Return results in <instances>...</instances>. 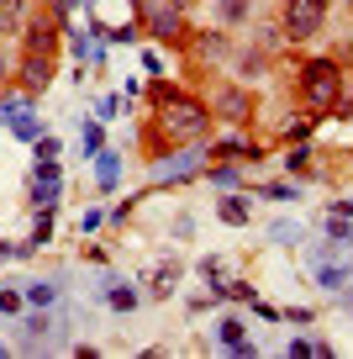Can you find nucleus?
<instances>
[{
    "label": "nucleus",
    "instance_id": "nucleus-1",
    "mask_svg": "<svg viewBox=\"0 0 353 359\" xmlns=\"http://www.w3.org/2000/svg\"><path fill=\"white\" fill-rule=\"evenodd\" d=\"M148 95H153V154H158V143H169V148L206 143L211 106L200 101V95H185L179 85H164V74L148 85Z\"/></svg>",
    "mask_w": 353,
    "mask_h": 359
},
{
    "label": "nucleus",
    "instance_id": "nucleus-2",
    "mask_svg": "<svg viewBox=\"0 0 353 359\" xmlns=\"http://www.w3.org/2000/svg\"><path fill=\"white\" fill-rule=\"evenodd\" d=\"M16 354H53L69 348V317H53V306H27L16 323Z\"/></svg>",
    "mask_w": 353,
    "mask_h": 359
},
{
    "label": "nucleus",
    "instance_id": "nucleus-3",
    "mask_svg": "<svg viewBox=\"0 0 353 359\" xmlns=\"http://www.w3.org/2000/svg\"><path fill=\"white\" fill-rule=\"evenodd\" d=\"M296 95L311 111H332L342 95V58H306L296 69Z\"/></svg>",
    "mask_w": 353,
    "mask_h": 359
},
{
    "label": "nucleus",
    "instance_id": "nucleus-4",
    "mask_svg": "<svg viewBox=\"0 0 353 359\" xmlns=\"http://www.w3.org/2000/svg\"><path fill=\"white\" fill-rule=\"evenodd\" d=\"M132 6H137V27H143L153 43L185 48V32H190L185 6H174V0H132Z\"/></svg>",
    "mask_w": 353,
    "mask_h": 359
},
{
    "label": "nucleus",
    "instance_id": "nucleus-5",
    "mask_svg": "<svg viewBox=\"0 0 353 359\" xmlns=\"http://www.w3.org/2000/svg\"><path fill=\"white\" fill-rule=\"evenodd\" d=\"M206 106H211V116L216 122H227V127H243V122H254V111H258V101H254V85H243V79H216V85L206 90Z\"/></svg>",
    "mask_w": 353,
    "mask_h": 359
},
{
    "label": "nucleus",
    "instance_id": "nucleus-6",
    "mask_svg": "<svg viewBox=\"0 0 353 359\" xmlns=\"http://www.w3.org/2000/svg\"><path fill=\"white\" fill-rule=\"evenodd\" d=\"M327 6L332 0H285V11H279L285 43H311V37L327 27Z\"/></svg>",
    "mask_w": 353,
    "mask_h": 359
},
{
    "label": "nucleus",
    "instance_id": "nucleus-7",
    "mask_svg": "<svg viewBox=\"0 0 353 359\" xmlns=\"http://www.w3.org/2000/svg\"><path fill=\"white\" fill-rule=\"evenodd\" d=\"M200 169H206V148L200 143H179V154H158L153 158V185H185V180H195Z\"/></svg>",
    "mask_w": 353,
    "mask_h": 359
},
{
    "label": "nucleus",
    "instance_id": "nucleus-8",
    "mask_svg": "<svg viewBox=\"0 0 353 359\" xmlns=\"http://www.w3.org/2000/svg\"><path fill=\"white\" fill-rule=\"evenodd\" d=\"M58 201H64V164H58V158H37V169H32V206L37 212H58Z\"/></svg>",
    "mask_w": 353,
    "mask_h": 359
},
{
    "label": "nucleus",
    "instance_id": "nucleus-9",
    "mask_svg": "<svg viewBox=\"0 0 353 359\" xmlns=\"http://www.w3.org/2000/svg\"><path fill=\"white\" fill-rule=\"evenodd\" d=\"M58 37H64V16H43V11H37V16H27V22H22V48H27V53H58Z\"/></svg>",
    "mask_w": 353,
    "mask_h": 359
},
{
    "label": "nucleus",
    "instance_id": "nucleus-10",
    "mask_svg": "<svg viewBox=\"0 0 353 359\" xmlns=\"http://www.w3.org/2000/svg\"><path fill=\"white\" fill-rule=\"evenodd\" d=\"M185 48H190V58H195V64H227L237 43L227 37V27H221V32H211V27H200V32H195V27H190V32H185Z\"/></svg>",
    "mask_w": 353,
    "mask_h": 359
},
{
    "label": "nucleus",
    "instance_id": "nucleus-11",
    "mask_svg": "<svg viewBox=\"0 0 353 359\" xmlns=\"http://www.w3.org/2000/svg\"><path fill=\"white\" fill-rule=\"evenodd\" d=\"M53 69H58V53H27L16 58V85L27 90V95H43L48 85H53Z\"/></svg>",
    "mask_w": 353,
    "mask_h": 359
},
{
    "label": "nucleus",
    "instance_id": "nucleus-12",
    "mask_svg": "<svg viewBox=\"0 0 353 359\" xmlns=\"http://www.w3.org/2000/svg\"><path fill=\"white\" fill-rule=\"evenodd\" d=\"M269 64H275V53H264V48H254V43L232 48V58H227L232 79H243V85H258V79L269 74Z\"/></svg>",
    "mask_w": 353,
    "mask_h": 359
},
{
    "label": "nucleus",
    "instance_id": "nucleus-13",
    "mask_svg": "<svg viewBox=\"0 0 353 359\" xmlns=\"http://www.w3.org/2000/svg\"><path fill=\"white\" fill-rule=\"evenodd\" d=\"M211 22L227 27V32H243L254 22V0H211Z\"/></svg>",
    "mask_w": 353,
    "mask_h": 359
},
{
    "label": "nucleus",
    "instance_id": "nucleus-14",
    "mask_svg": "<svg viewBox=\"0 0 353 359\" xmlns=\"http://www.w3.org/2000/svg\"><path fill=\"white\" fill-rule=\"evenodd\" d=\"M311 264H317V285H321L327 296H342V291L353 285V269H348V264H332V254H317Z\"/></svg>",
    "mask_w": 353,
    "mask_h": 359
},
{
    "label": "nucleus",
    "instance_id": "nucleus-15",
    "mask_svg": "<svg viewBox=\"0 0 353 359\" xmlns=\"http://www.w3.org/2000/svg\"><path fill=\"white\" fill-rule=\"evenodd\" d=\"M116 180H122V154H116V148H100V154H95V191L111 196V191H116Z\"/></svg>",
    "mask_w": 353,
    "mask_h": 359
},
{
    "label": "nucleus",
    "instance_id": "nucleus-16",
    "mask_svg": "<svg viewBox=\"0 0 353 359\" xmlns=\"http://www.w3.org/2000/svg\"><path fill=\"white\" fill-rule=\"evenodd\" d=\"M321 233H327V254H342V248H353V217H338V212H327Z\"/></svg>",
    "mask_w": 353,
    "mask_h": 359
},
{
    "label": "nucleus",
    "instance_id": "nucleus-17",
    "mask_svg": "<svg viewBox=\"0 0 353 359\" xmlns=\"http://www.w3.org/2000/svg\"><path fill=\"white\" fill-rule=\"evenodd\" d=\"M216 217L227 227H248V222H254V206H248V196L232 191V196H221V201H216Z\"/></svg>",
    "mask_w": 353,
    "mask_h": 359
},
{
    "label": "nucleus",
    "instance_id": "nucleus-18",
    "mask_svg": "<svg viewBox=\"0 0 353 359\" xmlns=\"http://www.w3.org/2000/svg\"><path fill=\"white\" fill-rule=\"evenodd\" d=\"M311 158H317V154H311V148L290 143V154L279 158V164H285V175H290V180H317V164H311Z\"/></svg>",
    "mask_w": 353,
    "mask_h": 359
},
{
    "label": "nucleus",
    "instance_id": "nucleus-19",
    "mask_svg": "<svg viewBox=\"0 0 353 359\" xmlns=\"http://www.w3.org/2000/svg\"><path fill=\"white\" fill-rule=\"evenodd\" d=\"M22 296H27V306H58L64 302V285L58 280H27Z\"/></svg>",
    "mask_w": 353,
    "mask_h": 359
},
{
    "label": "nucleus",
    "instance_id": "nucleus-20",
    "mask_svg": "<svg viewBox=\"0 0 353 359\" xmlns=\"http://www.w3.org/2000/svg\"><path fill=\"white\" fill-rule=\"evenodd\" d=\"M137 302H143V291H132L127 280H106V306L111 312H137Z\"/></svg>",
    "mask_w": 353,
    "mask_h": 359
},
{
    "label": "nucleus",
    "instance_id": "nucleus-21",
    "mask_svg": "<svg viewBox=\"0 0 353 359\" xmlns=\"http://www.w3.org/2000/svg\"><path fill=\"white\" fill-rule=\"evenodd\" d=\"M100 148H106V122H85V116H79V158H95Z\"/></svg>",
    "mask_w": 353,
    "mask_h": 359
},
{
    "label": "nucleus",
    "instance_id": "nucleus-22",
    "mask_svg": "<svg viewBox=\"0 0 353 359\" xmlns=\"http://www.w3.org/2000/svg\"><path fill=\"white\" fill-rule=\"evenodd\" d=\"M179 275H185L179 264H158L153 275H148V296H174L179 291Z\"/></svg>",
    "mask_w": 353,
    "mask_h": 359
},
{
    "label": "nucleus",
    "instance_id": "nucleus-23",
    "mask_svg": "<svg viewBox=\"0 0 353 359\" xmlns=\"http://www.w3.org/2000/svg\"><path fill=\"white\" fill-rule=\"evenodd\" d=\"M248 27H254V22H248ZM248 43H254V48H264V53H279V48H285V32H279V27H254V32H248Z\"/></svg>",
    "mask_w": 353,
    "mask_h": 359
},
{
    "label": "nucleus",
    "instance_id": "nucleus-24",
    "mask_svg": "<svg viewBox=\"0 0 353 359\" xmlns=\"http://www.w3.org/2000/svg\"><path fill=\"white\" fill-rule=\"evenodd\" d=\"M11 133L22 137V143H37V137H43L48 127H43V116H37V111H22V116L11 122Z\"/></svg>",
    "mask_w": 353,
    "mask_h": 359
},
{
    "label": "nucleus",
    "instance_id": "nucleus-25",
    "mask_svg": "<svg viewBox=\"0 0 353 359\" xmlns=\"http://www.w3.org/2000/svg\"><path fill=\"white\" fill-rule=\"evenodd\" d=\"M264 201H300V185H290V180H269V185H254Z\"/></svg>",
    "mask_w": 353,
    "mask_h": 359
},
{
    "label": "nucleus",
    "instance_id": "nucleus-26",
    "mask_svg": "<svg viewBox=\"0 0 353 359\" xmlns=\"http://www.w3.org/2000/svg\"><path fill=\"white\" fill-rule=\"evenodd\" d=\"M311 122H317V116H296V122L279 127V137H285V143H306V137H311Z\"/></svg>",
    "mask_w": 353,
    "mask_h": 359
},
{
    "label": "nucleus",
    "instance_id": "nucleus-27",
    "mask_svg": "<svg viewBox=\"0 0 353 359\" xmlns=\"http://www.w3.org/2000/svg\"><path fill=\"white\" fill-rule=\"evenodd\" d=\"M22 312H27V296L6 285V291H0V317H22Z\"/></svg>",
    "mask_w": 353,
    "mask_h": 359
},
{
    "label": "nucleus",
    "instance_id": "nucleus-28",
    "mask_svg": "<svg viewBox=\"0 0 353 359\" xmlns=\"http://www.w3.org/2000/svg\"><path fill=\"white\" fill-rule=\"evenodd\" d=\"M48 238H53V212H37V227H32V238H27V243H32V248H43Z\"/></svg>",
    "mask_w": 353,
    "mask_h": 359
},
{
    "label": "nucleus",
    "instance_id": "nucleus-29",
    "mask_svg": "<svg viewBox=\"0 0 353 359\" xmlns=\"http://www.w3.org/2000/svg\"><path fill=\"white\" fill-rule=\"evenodd\" d=\"M311 354H317V338H290V344H285V359H311Z\"/></svg>",
    "mask_w": 353,
    "mask_h": 359
},
{
    "label": "nucleus",
    "instance_id": "nucleus-30",
    "mask_svg": "<svg viewBox=\"0 0 353 359\" xmlns=\"http://www.w3.org/2000/svg\"><path fill=\"white\" fill-rule=\"evenodd\" d=\"M122 95H100V106H95V116H100V122H116V116H122Z\"/></svg>",
    "mask_w": 353,
    "mask_h": 359
},
{
    "label": "nucleus",
    "instance_id": "nucleus-31",
    "mask_svg": "<svg viewBox=\"0 0 353 359\" xmlns=\"http://www.w3.org/2000/svg\"><path fill=\"white\" fill-rule=\"evenodd\" d=\"M195 275H200L206 285H221V259H200V264H195Z\"/></svg>",
    "mask_w": 353,
    "mask_h": 359
},
{
    "label": "nucleus",
    "instance_id": "nucleus-32",
    "mask_svg": "<svg viewBox=\"0 0 353 359\" xmlns=\"http://www.w3.org/2000/svg\"><path fill=\"white\" fill-rule=\"evenodd\" d=\"M269 238H275V243H300V227L296 222H275V227H269Z\"/></svg>",
    "mask_w": 353,
    "mask_h": 359
},
{
    "label": "nucleus",
    "instance_id": "nucleus-33",
    "mask_svg": "<svg viewBox=\"0 0 353 359\" xmlns=\"http://www.w3.org/2000/svg\"><path fill=\"white\" fill-rule=\"evenodd\" d=\"M58 148H64V143H58L53 133H43V137L32 143V154H37V158H58Z\"/></svg>",
    "mask_w": 353,
    "mask_h": 359
},
{
    "label": "nucleus",
    "instance_id": "nucleus-34",
    "mask_svg": "<svg viewBox=\"0 0 353 359\" xmlns=\"http://www.w3.org/2000/svg\"><path fill=\"white\" fill-rule=\"evenodd\" d=\"M169 233H174L179 243H185V238H195V217H190V212H179V217H174V227H169Z\"/></svg>",
    "mask_w": 353,
    "mask_h": 359
},
{
    "label": "nucleus",
    "instance_id": "nucleus-35",
    "mask_svg": "<svg viewBox=\"0 0 353 359\" xmlns=\"http://www.w3.org/2000/svg\"><path fill=\"white\" fill-rule=\"evenodd\" d=\"M100 222H106V212H100V206H90V212L79 217V238H85V233H95Z\"/></svg>",
    "mask_w": 353,
    "mask_h": 359
},
{
    "label": "nucleus",
    "instance_id": "nucleus-36",
    "mask_svg": "<svg viewBox=\"0 0 353 359\" xmlns=\"http://www.w3.org/2000/svg\"><path fill=\"white\" fill-rule=\"evenodd\" d=\"M279 317H285V323H300V327L317 323V312H311V306H290V312H279Z\"/></svg>",
    "mask_w": 353,
    "mask_h": 359
},
{
    "label": "nucleus",
    "instance_id": "nucleus-37",
    "mask_svg": "<svg viewBox=\"0 0 353 359\" xmlns=\"http://www.w3.org/2000/svg\"><path fill=\"white\" fill-rule=\"evenodd\" d=\"M11 79H16V58H11V53H0V90L11 85Z\"/></svg>",
    "mask_w": 353,
    "mask_h": 359
},
{
    "label": "nucleus",
    "instance_id": "nucleus-38",
    "mask_svg": "<svg viewBox=\"0 0 353 359\" xmlns=\"http://www.w3.org/2000/svg\"><path fill=\"white\" fill-rule=\"evenodd\" d=\"M143 69H148V74H153V79H158V74H164V58H158V53H153V48H148V53H143Z\"/></svg>",
    "mask_w": 353,
    "mask_h": 359
},
{
    "label": "nucleus",
    "instance_id": "nucleus-39",
    "mask_svg": "<svg viewBox=\"0 0 353 359\" xmlns=\"http://www.w3.org/2000/svg\"><path fill=\"white\" fill-rule=\"evenodd\" d=\"M6 259H22V243H0V264Z\"/></svg>",
    "mask_w": 353,
    "mask_h": 359
},
{
    "label": "nucleus",
    "instance_id": "nucleus-40",
    "mask_svg": "<svg viewBox=\"0 0 353 359\" xmlns=\"http://www.w3.org/2000/svg\"><path fill=\"white\" fill-rule=\"evenodd\" d=\"M342 6H353V0H342Z\"/></svg>",
    "mask_w": 353,
    "mask_h": 359
}]
</instances>
